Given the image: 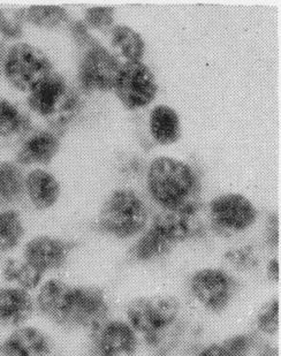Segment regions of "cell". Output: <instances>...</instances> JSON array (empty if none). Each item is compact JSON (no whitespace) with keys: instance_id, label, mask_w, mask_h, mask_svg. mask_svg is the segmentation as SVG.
<instances>
[{"instance_id":"cell-29","label":"cell","mask_w":281,"mask_h":356,"mask_svg":"<svg viewBox=\"0 0 281 356\" xmlns=\"http://www.w3.org/2000/svg\"><path fill=\"white\" fill-rule=\"evenodd\" d=\"M225 262L235 273H247L257 269L261 259L254 245L235 247L225 252Z\"/></svg>"},{"instance_id":"cell-34","label":"cell","mask_w":281,"mask_h":356,"mask_svg":"<svg viewBox=\"0 0 281 356\" xmlns=\"http://www.w3.org/2000/svg\"><path fill=\"white\" fill-rule=\"evenodd\" d=\"M252 356H280L277 345L268 340L264 343H258Z\"/></svg>"},{"instance_id":"cell-37","label":"cell","mask_w":281,"mask_h":356,"mask_svg":"<svg viewBox=\"0 0 281 356\" xmlns=\"http://www.w3.org/2000/svg\"><path fill=\"white\" fill-rule=\"evenodd\" d=\"M50 356H63V355H58V354H51Z\"/></svg>"},{"instance_id":"cell-2","label":"cell","mask_w":281,"mask_h":356,"mask_svg":"<svg viewBox=\"0 0 281 356\" xmlns=\"http://www.w3.org/2000/svg\"><path fill=\"white\" fill-rule=\"evenodd\" d=\"M151 196L165 209L202 207L200 184L184 161L161 157L151 163L147 175Z\"/></svg>"},{"instance_id":"cell-10","label":"cell","mask_w":281,"mask_h":356,"mask_svg":"<svg viewBox=\"0 0 281 356\" xmlns=\"http://www.w3.org/2000/svg\"><path fill=\"white\" fill-rule=\"evenodd\" d=\"M114 89L126 108H138L154 101L158 87L147 65L140 61H127L120 67Z\"/></svg>"},{"instance_id":"cell-36","label":"cell","mask_w":281,"mask_h":356,"mask_svg":"<svg viewBox=\"0 0 281 356\" xmlns=\"http://www.w3.org/2000/svg\"><path fill=\"white\" fill-rule=\"evenodd\" d=\"M6 51V47H3V44L0 43V73H3V60H5Z\"/></svg>"},{"instance_id":"cell-31","label":"cell","mask_w":281,"mask_h":356,"mask_svg":"<svg viewBox=\"0 0 281 356\" xmlns=\"http://www.w3.org/2000/svg\"><path fill=\"white\" fill-rule=\"evenodd\" d=\"M114 8L112 7H95L86 12V21L90 27L99 31H107L113 24Z\"/></svg>"},{"instance_id":"cell-22","label":"cell","mask_w":281,"mask_h":356,"mask_svg":"<svg viewBox=\"0 0 281 356\" xmlns=\"http://www.w3.org/2000/svg\"><path fill=\"white\" fill-rule=\"evenodd\" d=\"M151 135L161 145H170L180 138V119L177 112L166 105H158L150 115Z\"/></svg>"},{"instance_id":"cell-26","label":"cell","mask_w":281,"mask_h":356,"mask_svg":"<svg viewBox=\"0 0 281 356\" xmlns=\"http://www.w3.org/2000/svg\"><path fill=\"white\" fill-rule=\"evenodd\" d=\"M114 49L128 61H140L144 54V42L131 28L117 26L112 31Z\"/></svg>"},{"instance_id":"cell-30","label":"cell","mask_w":281,"mask_h":356,"mask_svg":"<svg viewBox=\"0 0 281 356\" xmlns=\"http://www.w3.org/2000/svg\"><path fill=\"white\" fill-rule=\"evenodd\" d=\"M22 10L0 8V35L7 40H17L24 33Z\"/></svg>"},{"instance_id":"cell-18","label":"cell","mask_w":281,"mask_h":356,"mask_svg":"<svg viewBox=\"0 0 281 356\" xmlns=\"http://www.w3.org/2000/svg\"><path fill=\"white\" fill-rule=\"evenodd\" d=\"M24 193H27L35 208L47 210L57 203L61 185L54 175L37 168L26 177Z\"/></svg>"},{"instance_id":"cell-9","label":"cell","mask_w":281,"mask_h":356,"mask_svg":"<svg viewBox=\"0 0 281 356\" xmlns=\"http://www.w3.org/2000/svg\"><path fill=\"white\" fill-rule=\"evenodd\" d=\"M79 68V82L84 91L113 89L121 65L97 40L83 49Z\"/></svg>"},{"instance_id":"cell-24","label":"cell","mask_w":281,"mask_h":356,"mask_svg":"<svg viewBox=\"0 0 281 356\" xmlns=\"http://www.w3.org/2000/svg\"><path fill=\"white\" fill-rule=\"evenodd\" d=\"M26 177L20 166L13 161L0 163V201L14 203L24 194Z\"/></svg>"},{"instance_id":"cell-14","label":"cell","mask_w":281,"mask_h":356,"mask_svg":"<svg viewBox=\"0 0 281 356\" xmlns=\"http://www.w3.org/2000/svg\"><path fill=\"white\" fill-rule=\"evenodd\" d=\"M201 207H184L164 209L154 218V229L170 240L173 245L200 238L204 233V224L198 216Z\"/></svg>"},{"instance_id":"cell-16","label":"cell","mask_w":281,"mask_h":356,"mask_svg":"<svg viewBox=\"0 0 281 356\" xmlns=\"http://www.w3.org/2000/svg\"><path fill=\"white\" fill-rule=\"evenodd\" d=\"M36 312L34 296L17 286H0V325L15 329L31 322Z\"/></svg>"},{"instance_id":"cell-6","label":"cell","mask_w":281,"mask_h":356,"mask_svg":"<svg viewBox=\"0 0 281 356\" xmlns=\"http://www.w3.org/2000/svg\"><path fill=\"white\" fill-rule=\"evenodd\" d=\"M54 72L47 54L28 43H17L7 49L3 74L17 90L31 92Z\"/></svg>"},{"instance_id":"cell-25","label":"cell","mask_w":281,"mask_h":356,"mask_svg":"<svg viewBox=\"0 0 281 356\" xmlns=\"http://www.w3.org/2000/svg\"><path fill=\"white\" fill-rule=\"evenodd\" d=\"M24 236V226L19 212L15 210L0 211V252H12L20 245Z\"/></svg>"},{"instance_id":"cell-33","label":"cell","mask_w":281,"mask_h":356,"mask_svg":"<svg viewBox=\"0 0 281 356\" xmlns=\"http://www.w3.org/2000/svg\"><path fill=\"white\" fill-rule=\"evenodd\" d=\"M265 276L268 282L273 285L278 284L280 280V263H279L278 259L273 257L268 261V264L265 266Z\"/></svg>"},{"instance_id":"cell-13","label":"cell","mask_w":281,"mask_h":356,"mask_svg":"<svg viewBox=\"0 0 281 356\" xmlns=\"http://www.w3.org/2000/svg\"><path fill=\"white\" fill-rule=\"evenodd\" d=\"M73 248L74 243L64 238L36 236L24 245L22 259L45 276L64 268Z\"/></svg>"},{"instance_id":"cell-21","label":"cell","mask_w":281,"mask_h":356,"mask_svg":"<svg viewBox=\"0 0 281 356\" xmlns=\"http://www.w3.org/2000/svg\"><path fill=\"white\" fill-rule=\"evenodd\" d=\"M175 245L151 226L143 236L136 240L131 249V259L138 262H154L171 252Z\"/></svg>"},{"instance_id":"cell-3","label":"cell","mask_w":281,"mask_h":356,"mask_svg":"<svg viewBox=\"0 0 281 356\" xmlns=\"http://www.w3.org/2000/svg\"><path fill=\"white\" fill-rule=\"evenodd\" d=\"M28 106L59 131L77 115L80 98L64 76L52 72L28 94Z\"/></svg>"},{"instance_id":"cell-28","label":"cell","mask_w":281,"mask_h":356,"mask_svg":"<svg viewBox=\"0 0 281 356\" xmlns=\"http://www.w3.org/2000/svg\"><path fill=\"white\" fill-rule=\"evenodd\" d=\"M22 13L24 22L47 29L59 27L68 20L67 12L61 6H31Z\"/></svg>"},{"instance_id":"cell-15","label":"cell","mask_w":281,"mask_h":356,"mask_svg":"<svg viewBox=\"0 0 281 356\" xmlns=\"http://www.w3.org/2000/svg\"><path fill=\"white\" fill-rule=\"evenodd\" d=\"M3 356H50L54 354V340L40 326L31 324L10 330L0 343Z\"/></svg>"},{"instance_id":"cell-7","label":"cell","mask_w":281,"mask_h":356,"mask_svg":"<svg viewBox=\"0 0 281 356\" xmlns=\"http://www.w3.org/2000/svg\"><path fill=\"white\" fill-rule=\"evenodd\" d=\"M142 343L124 317L110 316L89 331V356H135Z\"/></svg>"},{"instance_id":"cell-17","label":"cell","mask_w":281,"mask_h":356,"mask_svg":"<svg viewBox=\"0 0 281 356\" xmlns=\"http://www.w3.org/2000/svg\"><path fill=\"white\" fill-rule=\"evenodd\" d=\"M19 143L17 161L20 165L49 164L61 148L58 131L54 129L31 128Z\"/></svg>"},{"instance_id":"cell-32","label":"cell","mask_w":281,"mask_h":356,"mask_svg":"<svg viewBox=\"0 0 281 356\" xmlns=\"http://www.w3.org/2000/svg\"><path fill=\"white\" fill-rule=\"evenodd\" d=\"M70 29L74 40L77 42V45L81 49H86V47H89L91 43H94L95 40H96L88 33L87 26L83 22H81V21H74V22H72Z\"/></svg>"},{"instance_id":"cell-4","label":"cell","mask_w":281,"mask_h":356,"mask_svg":"<svg viewBox=\"0 0 281 356\" xmlns=\"http://www.w3.org/2000/svg\"><path fill=\"white\" fill-rule=\"evenodd\" d=\"M187 291L200 309L218 315L226 312L236 300L240 282L230 270L207 266L191 273L187 280Z\"/></svg>"},{"instance_id":"cell-35","label":"cell","mask_w":281,"mask_h":356,"mask_svg":"<svg viewBox=\"0 0 281 356\" xmlns=\"http://www.w3.org/2000/svg\"><path fill=\"white\" fill-rule=\"evenodd\" d=\"M268 245L271 248H275L279 245V229H278V218L277 217H272L268 224V238H266Z\"/></svg>"},{"instance_id":"cell-27","label":"cell","mask_w":281,"mask_h":356,"mask_svg":"<svg viewBox=\"0 0 281 356\" xmlns=\"http://www.w3.org/2000/svg\"><path fill=\"white\" fill-rule=\"evenodd\" d=\"M255 327L262 337L273 339L280 329V301L277 296L266 300L255 317Z\"/></svg>"},{"instance_id":"cell-12","label":"cell","mask_w":281,"mask_h":356,"mask_svg":"<svg viewBox=\"0 0 281 356\" xmlns=\"http://www.w3.org/2000/svg\"><path fill=\"white\" fill-rule=\"evenodd\" d=\"M74 284L61 278L44 279L35 291L36 312L54 325L68 327Z\"/></svg>"},{"instance_id":"cell-5","label":"cell","mask_w":281,"mask_h":356,"mask_svg":"<svg viewBox=\"0 0 281 356\" xmlns=\"http://www.w3.org/2000/svg\"><path fill=\"white\" fill-rule=\"evenodd\" d=\"M147 222V209L131 189H120L107 198L99 215V227L119 238L138 236Z\"/></svg>"},{"instance_id":"cell-19","label":"cell","mask_w":281,"mask_h":356,"mask_svg":"<svg viewBox=\"0 0 281 356\" xmlns=\"http://www.w3.org/2000/svg\"><path fill=\"white\" fill-rule=\"evenodd\" d=\"M31 129L27 113L10 99L0 97V145L19 143Z\"/></svg>"},{"instance_id":"cell-23","label":"cell","mask_w":281,"mask_h":356,"mask_svg":"<svg viewBox=\"0 0 281 356\" xmlns=\"http://www.w3.org/2000/svg\"><path fill=\"white\" fill-rule=\"evenodd\" d=\"M3 277L8 285L17 286L29 292L36 291L45 279L44 275L22 257L7 259L3 266Z\"/></svg>"},{"instance_id":"cell-1","label":"cell","mask_w":281,"mask_h":356,"mask_svg":"<svg viewBox=\"0 0 281 356\" xmlns=\"http://www.w3.org/2000/svg\"><path fill=\"white\" fill-rule=\"evenodd\" d=\"M124 318L140 343L158 356L175 353L187 329L180 300L166 294L138 296L128 303Z\"/></svg>"},{"instance_id":"cell-20","label":"cell","mask_w":281,"mask_h":356,"mask_svg":"<svg viewBox=\"0 0 281 356\" xmlns=\"http://www.w3.org/2000/svg\"><path fill=\"white\" fill-rule=\"evenodd\" d=\"M257 345L254 334L234 333L219 341L205 343L196 350L195 356H252Z\"/></svg>"},{"instance_id":"cell-38","label":"cell","mask_w":281,"mask_h":356,"mask_svg":"<svg viewBox=\"0 0 281 356\" xmlns=\"http://www.w3.org/2000/svg\"><path fill=\"white\" fill-rule=\"evenodd\" d=\"M0 356H3L1 355V347H0Z\"/></svg>"},{"instance_id":"cell-11","label":"cell","mask_w":281,"mask_h":356,"mask_svg":"<svg viewBox=\"0 0 281 356\" xmlns=\"http://www.w3.org/2000/svg\"><path fill=\"white\" fill-rule=\"evenodd\" d=\"M111 316V302L104 289L95 285L74 284L68 329L87 330Z\"/></svg>"},{"instance_id":"cell-8","label":"cell","mask_w":281,"mask_h":356,"mask_svg":"<svg viewBox=\"0 0 281 356\" xmlns=\"http://www.w3.org/2000/svg\"><path fill=\"white\" fill-rule=\"evenodd\" d=\"M257 210L245 196L226 194L211 202L210 220L214 232L224 236L245 232L254 225Z\"/></svg>"}]
</instances>
